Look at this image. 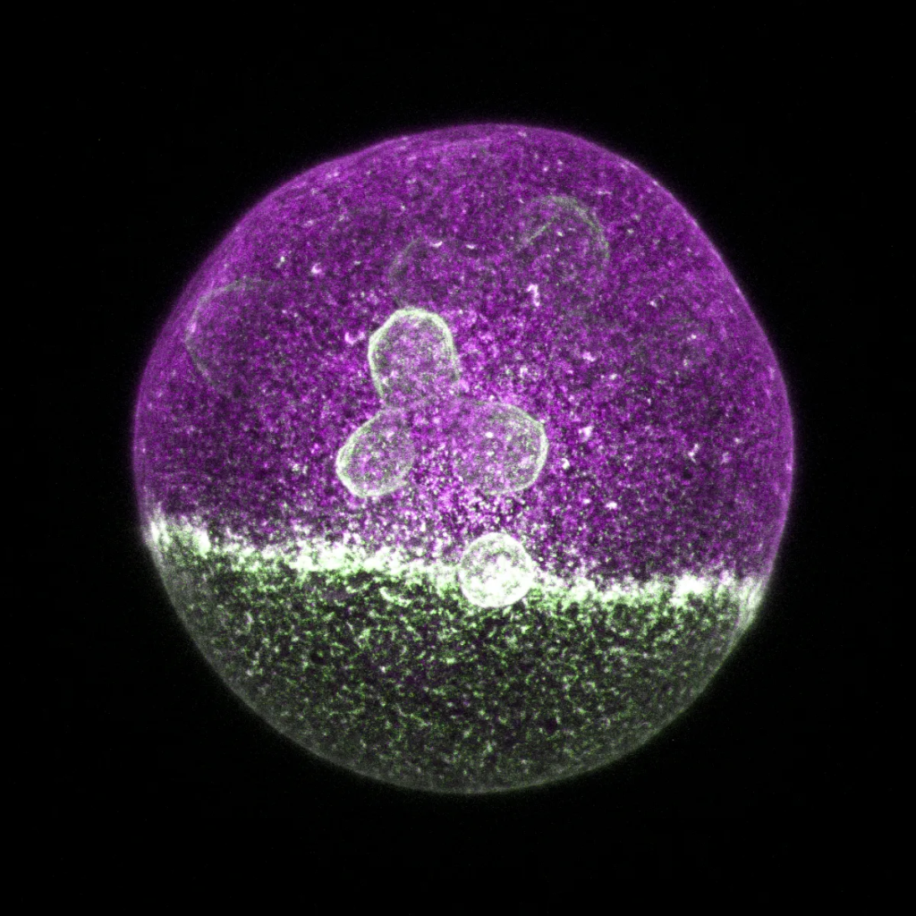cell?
Returning <instances> with one entry per match:
<instances>
[{
  "label": "cell",
  "mask_w": 916,
  "mask_h": 916,
  "mask_svg": "<svg viewBox=\"0 0 916 916\" xmlns=\"http://www.w3.org/2000/svg\"><path fill=\"white\" fill-rule=\"evenodd\" d=\"M369 361L386 408L405 412L439 404L459 387L451 332L442 318L422 309L394 313L371 337Z\"/></svg>",
  "instance_id": "1"
},
{
  "label": "cell",
  "mask_w": 916,
  "mask_h": 916,
  "mask_svg": "<svg viewBox=\"0 0 916 916\" xmlns=\"http://www.w3.org/2000/svg\"><path fill=\"white\" fill-rule=\"evenodd\" d=\"M450 445L459 476L490 495L530 486L547 454L542 425L522 409L499 402L465 408L454 424Z\"/></svg>",
  "instance_id": "2"
},
{
  "label": "cell",
  "mask_w": 916,
  "mask_h": 916,
  "mask_svg": "<svg viewBox=\"0 0 916 916\" xmlns=\"http://www.w3.org/2000/svg\"><path fill=\"white\" fill-rule=\"evenodd\" d=\"M415 459L404 412L386 408L361 425L340 449L336 471L359 496H377L398 488Z\"/></svg>",
  "instance_id": "3"
},
{
  "label": "cell",
  "mask_w": 916,
  "mask_h": 916,
  "mask_svg": "<svg viewBox=\"0 0 916 916\" xmlns=\"http://www.w3.org/2000/svg\"><path fill=\"white\" fill-rule=\"evenodd\" d=\"M532 561L522 545L500 532L485 534L463 551L458 579L465 598L482 607L513 604L529 590Z\"/></svg>",
  "instance_id": "4"
}]
</instances>
